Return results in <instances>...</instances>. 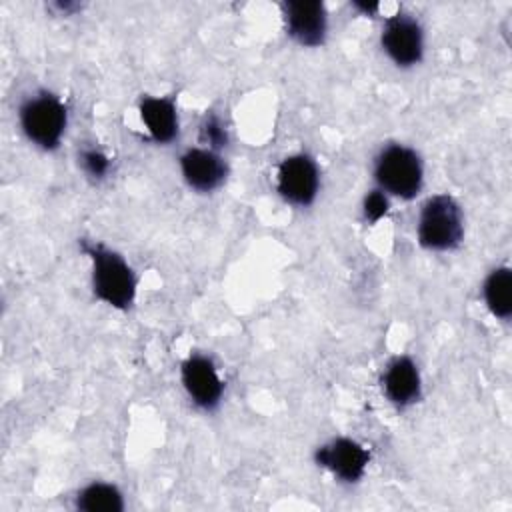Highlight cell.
<instances>
[{"label":"cell","instance_id":"1","mask_svg":"<svg viewBox=\"0 0 512 512\" xmlns=\"http://www.w3.org/2000/svg\"><path fill=\"white\" fill-rule=\"evenodd\" d=\"M80 248L92 262L94 296L112 308H130L136 296V274L128 262L94 240H80Z\"/></svg>","mask_w":512,"mask_h":512},{"label":"cell","instance_id":"2","mask_svg":"<svg viewBox=\"0 0 512 512\" xmlns=\"http://www.w3.org/2000/svg\"><path fill=\"white\" fill-rule=\"evenodd\" d=\"M418 242L426 250H454L464 238V214L460 204L448 194L428 198L418 218Z\"/></svg>","mask_w":512,"mask_h":512},{"label":"cell","instance_id":"3","mask_svg":"<svg viewBox=\"0 0 512 512\" xmlns=\"http://www.w3.org/2000/svg\"><path fill=\"white\" fill-rule=\"evenodd\" d=\"M374 178L382 192L410 200L420 192L424 182L422 160L416 150L404 144H388L376 156Z\"/></svg>","mask_w":512,"mask_h":512},{"label":"cell","instance_id":"4","mask_svg":"<svg viewBox=\"0 0 512 512\" xmlns=\"http://www.w3.org/2000/svg\"><path fill=\"white\" fill-rule=\"evenodd\" d=\"M18 116L20 126L32 144L44 150L58 148L68 122L66 106L58 96L52 92H38L24 100Z\"/></svg>","mask_w":512,"mask_h":512},{"label":"cell","instance_id":"5","mask_svg":"<svg viewBox=\"0 0 512 512\" xmlns=\"http://www.w3.org/2000/svg\"><path fill=\"white\" fill-rule=\"evenodd\" d=\"M320 188V172L308 154L286 156L278 166L276 190L292 206H310Z\"/></svg>","mask_w":512,"mask_h":512},{"label":"cell","instance_id":"6","mask_svg":"<svg viewBox=\"0 0 512 512\" xmlns=\"http://www.w3.org/2000/svg\"><path fill=\"white\" fill-rule=\"evenodd\" d=\"M380 42L388 58L400 68H410L422 60L424 34L418 20L410 14L398 12L390 16L384 22Z\"/></svg>","mask_w":512,"mask_h":512},{"label":"cell","instance_id":"7","mask_svg":"<svg viewBox=\"0 0 512 512\" xmlns=\"http://www.w3.org/2000/svg\"><path fill=\"white\" fill-rule=\"evenodd\" d=\"M314 460L318 466L334 474L338 480L354 484L364 476L370 452L356 440L340 436L320 446L314 454Z\"/></svg>","mask_w":512,"mask_h":512},{"label":"cell","instance_id":"8","mask_svg":"<svg viewBox=\"0 0 512 512\" xmlns=\"http://www.w3.org/2000/svg\"><path fill=\"white\" fill-rule=\"evenodd\" d=\"M180 376L186 394L202 410H214L224 392V384L208 356L192 354L180 366Z\"/></svg>","mask_w":512,"mask_h":512},{"label":"cell","instance_id":"9","mask_svg":"<svg viewBox=\"0 0 512 512\" xmlns=\"http://www.w3.org/2000/svg\"><path fill=\"white\" fill-rule=\"evenodd\" d=\"M288 36L300 46H320L326 38V8L316 0H290L282 4Z\"/></svg>","mask_w":512,"mask_h":512},{"label":"cell","instance_id":"10","mask_svg":"<svg viewBox=\"0 0 512 512\" xmlns=\"http://www.w3.org/2000/svg\"><path fill=\"white\" fill-rule=\"evenodd\" d=\"M180 170L186 184L198 192L220 188L228 176L226 160L210 148H188L180 156Z\"/></svg>","mask_w":512,"mask_h":512},{"label":"cell","instance_id":"11","mask_svg":"<svg viewBox=\"0 0 512 512\" xmlns=\"http://www.w3.org/2000/svg\"><path fill=\"white\" fill-rule=\"evenodd\" d=\"M382 390L386 398L404 408L418 402L422 394V382L418 366L408 356H396L382 376Z\"/></svg>","mask_w":512,"mask_h":512},{"label":"cell","instance_id":"12","mask_svg":"<svg viewBox=\"0 0 512 512\" xmlns=\"http://www.w3.org/2000/svg\"><path fill=\"white\" fill-rule=\"evenodd\" d=\"M140 118L158 144H168L178 136V112L172 98L166 96H144L140 100Z\"/></svg>","mask_w":512,"mask_h":512},{"label":"cell","instance_id":"13","mask_svg":"<svg viewBox=\"0 0 512 512\" xmlns=\"http://www.w3.org/2000/svg\"><path fill=\"white\" fill-rule=\"evenodd\" d=\"M484 302L488 310L500 318L508 320L512 316V272L508 266L494 268L482 286Z\"/></svg>","mask_w":512,"mask_h":512},{"label":"cell","instance_id":"14","mask_svg":"<svg viewBox=\"0 0 512 512\" xmlns=\"http://www.w3.org/2000/svg\"><path fill=\"white\" fill-rule=\"evenodd\" d=\"M74 506L82 512H120L124 510V496L114 484L90 482L76 494Z\"/></svg>","mask_w":512,"mask_h":512},{"label":"cell","instance_id":"15","mask_svg":"<svg viewBox=\"0 0 512 512\" xmlns=\"http://www.w3.org/2000/svg\"><path fill=\"white\" fill-rule=\"evenodd\" d=\"M198 138H200V142L206 144V148H210V150L224 148L226 142H228V132H226V126H224L222 118L216 116L214 112L206 114L204 120L200 122Z\"/></svg>","mask_w":512,"mask_h":512},{"label":"cell","instance_id":"16","mask_svg":"<svg viewBox=\"0 0 512 512\" xmlns=\"http://www.w3.org/2000/svg\"><path fill=\"white\" fill-rule=\"evenodd\" d=\"M78 162L82 166V170L92 178V180H102L106 178V174L110 172V158L94 148V146H88V148H82L80 154H78Z\"/></svg>","mask_w":512,"mask_h":512},{"label":"cell","instance_id":"17","mask_svg":"<svg viewBox=\"0 0 512 512\" xmlns=\"http://www.w3.org/2000/svg\"><path fill=\"white\" fill-rule=\"evenodd\" d=\"M364 218L368 222H378L386 212H388V196L386 192H382L380 188L376 190H370L364 198Z\"/></svg>","mask_w":512,"mask_h":512}]
</instances>
